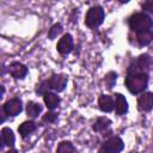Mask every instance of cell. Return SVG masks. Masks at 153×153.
Wrapping results in <instances>:
<instances>
[{
	"instance_id": "cell-1",
	"label": "cell",
	"mask_w": 153,
	"mask_h": 153,
	"mask_svg": "<svg viewBox=\"0 0 153 153\" xmlns=\"http://www.w3.org/2000/svg\"><path fill=\"white\" fill-rule=\"evenodd\" d=\"M148 85V74L141 72L128 73L126 76V86L133 94L142 93Z\"/></svg>"
},
{
	"instance_id": "cell-17",
	"label": "cell",
	"mask_w": 153,
	"mask_h": 153,
	"mask_svg": "<svg viewBox=\"0 0 153 153\" xmlns=\"http://www.w3.org/2000/svg\"><path fill=\"white\" fill-rule=\"evenodd\" d=\"M153 41V31H143V32H139L136 33V42L140 47H145L148 45L151 42Z\"/></svg>"
},
{
	"instance_id": "cell-11",
	"label": "cell",
	"mask_w": 153,
	"mask_h": 153,
	"mask_svg": "<svg viewBox=\"0 0 153 153\" xmlns=\"http://www.w3.org/2000/svg\"><path fill=\"white\" fill-rule=\"evenodd\" d=\"M98 105H99V109L103 112H111L115 108V102H114L111 96L100 94L99 99H98Z\"/></svg>"
},
{
	"instance_id": "cell-10",
	"label": "cell",
	"mask_w": 153,
	"mask_h": 153,
	"mask_svg": "<svg viewBox=\"0 0 153 153\" xmlns=\"http://www.w3.org/2000/svg\"><path fill=\"white\" fill-rule=\"evenodd\" d=\"M137 108L140 111H151L153 109V93L143 92L137 98Z\"/></svg>"
},
{
	"instance_id": "cell-4",
	"label": "cell",
	"mask_w": 153,
	"mask_h": 153,
	"mask_svg": "<svg viewBox=\"0 0 153 153\" xmlns=\"http://www.w3.org/2000/svg\"><path fill=\"white\" fill-rule=\"evenodd\" d=\"M152 68H153V60H152V57L148 54H142L128 68V73H133V72L148 73Z\"/></svg>"
},
{
	"instance_id": "cell-21",
	"label": "cell",
	"mask_w": 153,
	"mask_h": 153,
	"mask_svg": "<svg viewBox=\"0 0 153 153\" xmlns=\"http://www.w3.org/2000/svg\"><path fill=\"white\" fill-rule=\"evenodd\" d=\"M116 79H117V74H116L115 72H109V73L105 75L104 81H105V85H106V87H108L109 90L112 88V86H114L115 82H116Z\"/></svg>"
},
{
	"instance_id": "cell-9",
	"label": "cell",
	"mask_w": 153,
	"mask_h": 153,
	"mask_svg": "<svg viewBox=\"0 0 153 153\" xmlns=\"http://www.w3.org/2000/svg\"><path fill=\"white\" fill-rule=\"evenodd\" d=\"M8 73L16 79H24L27 74V67L25 65L18 62V61H14V62L10 63Z\"/></svg>"
},
{
	"instance_id": "cell-15",
	"label": "cell",
	"mask_w": 153,
	"mask_h": 153,
	"mask_svg": "<svg viewBox=\"0 0 153 153\" xmlns=\"http://www.w3.org/2000/svg\"><path fill=\"white\" fill-rule=\"evenodd\" d=\"M1 140H2V146H8V147H12L14 145V141H16V136L12 131V129H10L8 127H4L1 129Z\"/></svg>"
},
{
	"instance_id": "cell-20",
	"label": "cell",
	"mask_w": 153,
	"mask_h": 153,
	"mask_svg": "<svg viewBox=\"0 0 153 153\" xmlns=\"http://www.w3.org/2000/svg\"><path fill=\"white\" fill-rule=\"evenodd\" d=\"M62 32V25L60 23H56L54 24L50 29H49V32H48V38L49 39H54L55 37H57V35H60Z\"/></svg>"
},
{
	"instance_id": "cell-14",
	"label": "cell",
	"mask_w": 153,
	"mask_h": 153,
	"mask_svg": "<svg viewBox=\"0 0 153 153\" xmlns=\"http://www.w3.org/2000/svg\"><path fill=\"white\" fill-rule=\"evenodd\" d=\"M36 129H37V124L33 121H25L18 127V131H19V134L23 139H25L26 136L32 134Z\"/></svg>"
},
{
	"instance_id": "cell-6",
	"label": "cell",
	"mask_w": 153,
	"mask_h": 153,
	"mask_svg": "<svg viewBox=\"0 0 153 153\" xmlns=\"http://www.w3.org/2000/svg\"><path fill=\"white\" fill-rule=\"evenodd\" d=\"M45 81H47L48 88H51V90H54L56 92H62L67 86L68 78L65 74H53Z\"/></svg>"
},
{
	"instance_id": "cell-3",
	"label": "cell",
	"mask_w": 153,
	"mask_h": 153,
	"mask_svg": "<svg viewBox=\"0 0 153 153\" xmlns=\"http://www.w3.org/2000/svg\"><path fill=\"white\" fill-rule=\"evenodd\" d=\"M104 17H105L104 10L100 6H93L86 13L85 25L87 27H90V29H96V27H98L103 23Z\"/></svg>"
},
{
	"instance_id": "cell-13",
	"label": "cell",
	"mask_w": 153,
	"mask_h": 153,
	"mask_svg": "<svg viewBox=\"0 0 153 153\" xmlns=\"http://www.w3.org/2000/svg\"><path fill=\"white\" fill-rule=\"evenodd\" d=\"M43 100H44V104L47 105V108H48L50 111H53L54 109H56L57 105H59L60 102H61L60 97H59L56 93H53V92H49V91L43 94Z\"/></svg>"
},
{
	"instance_id": "cell-18",
	"label": "cell",
	"mask_w": 153,
	"mask_h": 153,
	"mask_svg": "<svg viewBox=\"0 0 153 153\" xmlns=\"http://www.w3.org/2000/svg\"><path fill=\"white\" fill-rule=\"evenodd\" d=\"M42 112V105L39 103H35V102H29L26 105V114L29 117L31 118H36L39 114Z\"/></svg>"
},
{
	"instance_id": "cell-19",
	"label": "cell",
	"mask_w": 153,
	"mask_h": 153,
	"mask_svg": "<svg viewBox=\"0 0 153 153\" xmlns=\"http://www.w3.org/2000/svg\"><path fill=\"white\" fill-rule=\"evenodd\" d=\"M73 152H74V146L71 141H61L57 145L55 153H73Z\"/></svg>"
},
{
	"instance_id": "cell-2",
	"label": "cell",
	"mask_w": 153,
	"mask_h": 153,
	"mask_svg": "<svg viewBox=\"0 0 153 153\" xmlns=\"http://www.w3.org/2000/svg\"><path fill=\"white\" fill-rule=\"evenodd\" d=\"M128 24L130 30L136 33L143 32V31H151L153 29V19L148 14L142 12L131 14L128 19Z\"/></svg>"
},
{
	"instance_id": "cell-12",
	"label": "cell",
	"mask_w": 153,
	"mask_h": 153,
	"mask_svg": "<svg viewBox=\"0 0 153 153\" xmlns=\"http://www.w3.org/2000/svg\"><path fill=\"white\" fill-rule=\"evenodd\" d=\"M115 111L117 115H124L128 111V102L121 93H115Z\"/></svg>"
},
{
	"instance_id": "cell-16",
	"label": "cell",
	"mask_w": 153,
	"mask_h": 153,
	"mask_svg": "<svg viewBox=\"0 0 153 153\" xmlns=\"http://www.w3.org/2000/svg\"><path fill=\"white\" fill-rule=\"evenodd\" d=\"M110 124H111V121L108 117H99V118H97L94 121V123L92 126V129L96 133H103L106 129H109Z\"/></svg>"
},
{
	"instance_id": "cell-8",
	"label": "cell",
	"mask_w": 153,
	"mask_h": 153,
	"mask_svg": "<svg viewBox=\"0 0 153 153\" xmlns=\"http://www.w3.org/2000/svg\"><path fill=\"white\" fill-rule=\"evenodd\" d=\"M73 45H74V42H73V37L71 33H66L62 36V38H60V41L57 42V45H56V49L57 51L61 54V55H67L69 54L72 50H73Z\"/></svg>"
},
{
	"instance_id": "cell-23",
	"label": "cell",
	"mask_w": 153,
	"mask_h": 153,
	"mask_svg": "<svg viewBox=\"0 0 153 153\" xmlns=\"http://www.w3.org/2000/svg\"><path fill=\"white\" fill-rule=\"evenodd\" d=\"M142 10L146 11V12H149V13H153V0H148V1H145L142 5Z\"/></svg>"
},
{
	"instance_id": "cell-24",
	"label": "cell",
	"mask_w": 153,
	"mask_h": 153,
	"mask_svg": "<svg viewBox=\"0 0 153 153\" xmlns=\"http://www.w3.org/2000/svg\"><path fill=\"white\" fill-rule=\"evenodd\" d=\"M6 153H18V152H17L16 149H13V148H12V149H8Z\"/></svg>"
},
{
	"instance_id": "cell-22",
	"label": "cell",
	"mask_w": 153,
	"mask_h": 153,
	"mask_svg": "<svg viewBox=\"0 0 153 153\" xmlns=\"http://www.w3.org/2000/svg\"><path fill=\"white\" fill-rule=\"evenodd\" d=\"M57 114L56 112H53V111H49L47 112L44 116H43V122H48V123H54L56 120H57Z\"/></svg>"
},
{
	"instance_id": "cell-7",
	"label": "cell",
	"mask_w": 153,
	"mask_h": 153,
	"mask_svg": "<svg viewBox=\"0 0 153 153\" xmlns=\"http://www.w3.org/2000/svg\"><path fill=\"white\" fill-rule=\"evenodd\" d=\"M2 110H4V114L7 115V116H17L22 112L23 110V103L19 98H12V99H8L7 102H5V104L2 105Z\"/></svg>"
},
{
	"instance_id": "cell-5",
	"label": "cell",
	"mask_w": 153,
	"mask_h": 153,
	"mask_svg": "<svg viewBox=\"0 0 153 153\" xmlns=\"http://www.w3.org/2000/svg\"><path fill=\"white\" fill-rule=\"evenodd\" d=\"M124 148V142L118 136H111L103 142L99 153H120Z\"/></svg>"
}]
</instances>
